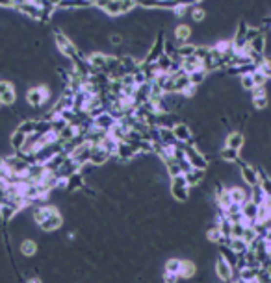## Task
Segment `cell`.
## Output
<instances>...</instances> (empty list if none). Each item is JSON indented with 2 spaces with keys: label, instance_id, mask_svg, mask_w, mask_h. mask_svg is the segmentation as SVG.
<instances>
[{
  "label": "cell",
  "instance_id": "obj_1",
  "mask_svg": "<svg viewBox=\"0 0 271 283\" xmlns=\"http://www.w3.org/2000/svg\"><path fill=\"white\" fill-rule=\"evenodd\" d=\"M34 219L41 226V229H45V231H56L63 224L62 213L54 206H39V208H36L34 209Z\"/></svg>",
  "mask_w": 271,
  "mask_h": 283
},
{
  "label": "cell",
  "instance_id": "obj_2",
  "mask_svg": "<svg viewBox=\"0 0 271 283\" xmlns=\"http://www.w3.org/2000/svg\"><path fill=\"white\" fill-rule=\"evenodd\" d=\"M95 8L103 9L104 13L112 15V17H119L125 15L138 6L136 0H95Z\"/></svg>",
  "mask_w": 271,
  "mask_h": 283
},
{
  "label": "cell",
  "instance_id": "obj_3",
  "mask_svg": "<svg viewBox=\"0 0 271 283\" xmlns=\"http://www.w3.org/2000/svg\"><path fill=\"white\" fill-rule=\"evenodd\" d=\"M54 39H56V45H58V48H60V52L65 56V57H69L73 63H75L76 59L82 56L80 52H78V48H76L75 43H73V41H71L62 30H58V28L54 30Z\"/></svg>",
  "mask_w": 271,
  "mask_h": 283
},
{
  "label": "cell",
  "instance_id": "obj_4",
  "mask_svg": "<svg viewBox=\"0 0 271 283\" xmlns=\"http://www.w3.org/2000/svg\"><path fill=\"white\" fill-rule=\"evenodd\" d=\"M238 167H240V174H242V180L245 182L247 187H256V185H260V170L258 169H254L251 163H247V161H243V159H238L236 161Z\"/></svg>",
  "mask_w": 271,
  "mask_h": 283
},
{
  "label": "cell",
  "instance_id": "obj_5",
  "mask_svg": "<svg viewBox=\"0 0 271 283\" xmlns=\"http://www.w3.org/2000/svg\"><path fill=\"white\" fill-rule=\"evenodd\" d=\"M171 194L178 202H186L189 198V185H188L184 176L171 178Z\"/></svg>",
  "mask_w": 271,
  "mask_h": 283
},
{
  "label": "cell",
  "instance_id": "obj_6",
  "mask_svg": "<svg viewBox=\"0 0 271 283\" xmlns=\"http://www.w3.org/2000/svg\"><path fill=\"white\" fill-rule=\"evenodd\" d=\"M186 161L189 163L191 169H197V170H206L208 169V159L191 145H186Z\"/></svg>",
  "mask_w": 271,
  "mask_h": 283
},
{
  "label": "cell",
  "instance_id": "obj_7",
  "mask_svg": "<svg viewBox=\"0 0 271 283\" xmlns=\"http://www.w3.org/2000/svg\"><path fill=\"white\" fill-rule=\"evenodd\" d=\"M26 100L32 108H38L41 104H45L48 100V89L45 85H38V87H32L28 93H26Z\"/></svg>",
  "mask_w": 271,
  "mask_h": 283
},
{
  "label": "cell",
  "instance_id": "obj_8",
  "mask_svg": "<svg viewBox=\"0 0 271 283\" xmlns=\"http://www.w3.org/2000/svg\"><path fill=\"white\" fill-rule=\"evenodd\" d=\"M166 36H164V32H160L158 37H156V41H154V45L150 46V50H149V56L143 59L145 63H156L158 61V57L164 52H166Z\"/></svg>",
  "mask_w": 271,
  "mask_h": 283
},
{
  "label": "cell",
  "instance_id": "obj_9",
  "mask_svg": "<svg viewBox=\"0 0 271 283\" xmlns=\"http://www.w3.org/2000/svg\"><path fill=\"white\" fill-rule=\"evenodd\" d=\"M215 274L223 283H230L234 278V266L230 263H227L223 257L219 256L215 261Z\"/></svg>",
  "mask_w": 271,
  "mask_h": 283
},
{
  "label": "cell",
  "instance_id": "obj_10",
  "mask_svg": "<svg viewBox=\"0 0 271 283\" xmlns=\"http://www.w3.org/2000/svg\"><path fill=\"white\" fill-rule=\"evenodd\" d=\"M258 204H254V202L249 198V200L242 204V219L245 224H256L258 222Z\"/></svg>",
  "mask_w": 271,
  "mask_h": 283
},
{
  "label": "cell",
  "instance_id": "obj_11",
  "mask_svg": "<svg viewBox=\"0 0 271 283\" xmlns=\"http://www.w3.org/2000/svg\"><path fill=\"white\" fill-rule=\"evenodd\" d=\"M171 82H173V93H180V94H184V91L191 85L189 74L186 71H178V73L171 74Z\"/></svg>",
  "mask_w": 271,
  "mask_h": 283
},
{
  "label": "cell",
  "instance_id": "obj_12",
  "mask_svg": "<svg viewBox=\"0 0 271 283\" xmlns=\"http://www.w3.org/2000/svg\"><path fill=\"white\" fill-rule=\"evenodd\" d=\"M143 9H175L177 4L173 0H136Z\"/></svg>",
  "mask_w": 271,
  "mask_h": 283
},
{
  "label": "cell",
  "instance_id": "obj_13",
  "mask_svg": "<svg viewBox=\"0 0 271 283\" xmlns=\"http://www.w3.org/2000/svg\"><path fill=\"white\" fill-rule=\"evenodd\" d=\"M117 120L113 119L112 115L108 113V111H104V113H101L99 117H95L93 120H91V124H93V128H97V130H103V132H110V130L113 128V124H115Z\"/></svg>",
  "mask_w": 271,
  "mask_h": 283
},
{
  "label": "cell",
  "instance_id": "obj_14",
  "mask_svg": "<svg viewBox=\"0 0 271 283\" xmlns=\"http://www.w3.org/2000/svg\"><path fill=\"white\" fill-rule=\"evenodd\" d=\"M106 59H108V56L103 54V52H93V54L87 56L89 67L93 69L95 73H101V74H106Z\"/></svg>",
  "mask_w": 271,
  "mask_h": 283
},
{
  "label": "cell",
  "instance_id": "obj_15",
  "mask_svg": "<svg viewBox=\"0 0 271 283\" xmlns=\"http://www.w3.org/2000/svg\"><path fill=\"white\" fill-rule=\"evenodd\" d=\"M171 132H173V135L177 139V143H182V145H189V143H191V130L188 128L186 124L177 122Z\"/></svg>",
  "mask_w": 271,
  "mask_h": 283
},
{
  "label": "cell",
  "instance_id": "obj_16",
  "mask_svg": "<svg viewBox=\"0 0 271 283\" xmlns=\"http://www.w3.org/2000/svg\"><path fill=\"white\" fill-rule=\"evenodd\" d=\"M91 0H62L56 9H65V11H75V9H85L91 8Z\"/></svg>",
  "mask_w": 271,
  "mask_h": 283
},
{
  "label": "cell",
  "instance_id": "obj_17",
  "mask_svg": "<svg viewBox=\"0 0 271 283\" xmlns=\"http://www.w3.org/2000/svg\"><path fill=\"white\" fill-rule=\"evenodd\" d=\"M15 9H19L21 13H24L26 17H32L34 20H39V19H41V8H39L36 2H32V0L22 2V4H19Z\"/></svg>",
  "mask_w": 271,
  "mask_h": 283
},
{
  "label": "cell",
  "instance_id": "obj_18",
  "mask_svg": "<svg viewBox=\"0 0 271 283\" xmlns=\"http://www.w3.org/2000/svg\"><path fill=\"white\" fill-rule=\"evenodd\" d=\"M138 154V150H136V146L130 145V143H119L117 145V150H115V155L119 157V159H123V161H130L134 155Z\"/></svg>",
  "mask_w": 271,
  "mask_h": 283
},
{
  "label": "cell",
  "instance_id": "obj_19",
  "mask_svg": "<svg viewBox=\"0 0 271 283\" xmlns=\"http://www.w3.org/2000/svg\"><path fill=\"white\" fill-rule=\"evenodd\" d=\"M260 274V268H251V266H243L240 268V282L243 283H252Z\"/></svg>",
  "mask_w": 271,
  "mask_h": 283
},
{
  "label": "cell",
  "instance_id": "obj_20",
  "mask_svg": "<svg viewBox=\"0 0 271 283\" xmlns=\"http://www.w3.org/2000/svg\"><path fill=\"white\" fill-rule=\"evenodd\" d=\"M227 145L225 146H229V148H232V150H242V146H243V135L240 133V132H232V133H229L227 135V141H225Z\"/></svg>",
  "mask_w": 271,
  "mask_h": 283
},
{
  "label": "cell",
  "instance_id": "obj_21",
  "mask_svg": "<svg viewBox=\"0 0 271 283\" xmlns=\"http://www.w3.org/2000/svg\"><path fill=\"white\" fill-rule=\"evenodd\" d=\"M184 178H186V182L189 187H193V185H199V183L203 182V178H205V170H197V169H189L186 174H184Z\"/></svg>",
  "mask_w": 271,
  "mask_h": 283
},
{
  "label": "cell",
  "instance_id": "obj_22",
  "mask_svg": "<svg viewBox=\"0 0 271 283\" xmlns=\"http://www.w3.org/2000/svg\"><path fill=\"white\" fill-rule=\"evenodd\" d=\"M227 246L230 248V250H232L236 256H243V254H245V252L249 250V245H247V243H245L243 239H230Z\"/></svg>",
  "mask_w": 271,
  "mask_h": 283
},
{
  "label": "cell",
  "instance_id": "obj_23",
  "mask_svg": "<svg viewBox=\"0 0 271 283\" xmlns=\"http://www.w3.org/2000/svg\"><path fill=\"white\" fill-rule=\"evenodd\" d=\"M189 37H191V28L188 26V24H178V26L175 28V39L178 41V45L188 43Z\"/></svg>",
  "mask_w": 271,
  "mask_h": 283
},
{
  "label": "cell",
  "instance_id": "obj_24",
  "mask_svg": "<svg viewBox=\"0 0 271 283\" xmlns=\"http://www.w3.org/2000/svg\"><path fill=\"white\" fill-rule=\"evenodd\" d=\"M249 48H251L254 54L258 56H264V50H266V36L264 34H260L258 37H254L252 41H249Z\"/></svg>",
  "mask_w": 271,
  "mask_h": 283
},
{
  "label": "cell",
  "instance_id": "obj_25",
  "mask_svg": "<svg viewBox=\"0 0 271 283\" xmlns=\"http://www.w3.org/2000/svg\"><path fill=\"white\" fill-rule=\"evenodd\" d=\"M229 192H230L232 204H238V206H242V204H245V202L249 200L247 192H245V189H242V187H232V189H229Z\"/></svg>",
  "mask_w": 271,
  "mask_h": 283
},
{
  "label": "cell",
  "instance_id": "obj_26",
  "mask_svg": "<svg viewBox=\"0 0 271 283\" xmlns=\"http://www.w3.org/2000/svg\"><path fill=\"white\" fill-rule=\"evenodd\" d=\"M195 50H197V46L193 45V43H182V45L177 46V56L180 59L191 57V56H195Z\"/></svg>",
  "mask_w": 271,
  "mask_h": 283
},
{
  "label": "cell",
  "instance_id": "obj_27",
  "mask_svg": "<svg viewBox=\"0 0 271 283\" xmlns=\"http://www.w3.org/2000/svg\"><path fill=\"white\" fill-rule=\"evenodd\" d=\"M156 67H158L160 73L169 74V73H171V67H173V57L164 52V54H162L158 57V61H156Z\"/></svg>",
  "mask_w": 271,
  "mask_h": 283
},
{
  "label": "cell",
  "instance_id": "obj_28",
  "mask_svg": "<svg viewBox=\"0 0 271 283\" xmlns=\"http://www.w3.org/2000/svg\"><path fill=\"white\" fill-rule=\"evenodd\" d=\"M197 69H203V65H201V61L197 59L195 56H191V57H184V59H182V71H186L188 74L197 71Z\"/></svg>",
  "mask_w": 271,
  "mask_h": 283
},
{
  "label": "cell",
  "instance_id": "obj_29",
  "mask_svg": "<svg viewBox=\"0 0 271 283\" xmlns=\"http://www.w3.org/2000/svg\"><path fill=\"white\" fill-rule=\"evenodd\" d=\"M197 272V266L195 263H191V261H182V265H180V278H184V280H189V278H193Z\"/></svg>",
  "mask_w": 271,
  "mask_h": 283
},
{
  "label": "cell",
  "instance_id": "obj_30",
  "mask_svg": "<svg viewBox=\"0 0 271 283\" xmlns=\"http://www.w3.org/2000/svg\"><path fill=\"white\" fill-rule=\"evenodd\" d=\"M26 139H28V135H24L22 132H13V135H11V146L17 150V152H21L22 150V146H24V143H26Z\"/></svg>",
  "mask_w": 271,
  "mask_h": 283
},
{
  "label": "cell",
  "instance_id": "obj_31",
  "mask_svg": "<svg viewBox=\"0 0 271 283\" xmlns=\"http://www.w3.org/2000/svg\"><path fill=\"white\" fill-rule=\"evenodd\" d=\"M36 124H38V120H34V119H26V120H22L19 124V132H22L24 135H32V133H36Z\"/></svg>",
  "mask_w": 271,
  "mask_h": 283
},
{
  "label": "cell",
  "instance_id": "obj_32",
  "mask_svg": "<svg viewBox=\"0 0 271 283\" xmlns=\"http://www.w3.org/2000/svg\"><path fill=\"white\" fill-rule=\"evenodd\" d=\"M84 187V180H82V174H75L71 178H67V187L69 191H75V189H82Z\"/></svg>",
  "mask_w": 271,
  "mask_h": 283
},
{
  "label": "cell",
  "instance_id": "obj_33",
  "mask_svg": "<svg viewBox=\"0 0 271 283\" xmlns=\"http://www.w3.org/2000/svg\"><path fill=\"white\" fill-rule=\"evenodd\" d=\"M206 71L205 69H197V71H193V73H189V83H191V85H201V83L205 82L206 80Z\"/></svg>",
  "mask_w": 271,
  "mask_h": 283
},
{
  "label": "cell",
  "instance_id": "obj_34",
  "mask_svg": "<svg viewBox=\"0 0 271 283\" xmlns=\"http://www.w3.org/2000/svg\"><path fill=\"white\" fill-rule=\"evenodd\" d=\"M15 100H17V93H15V89H13V87L0 94V102H2V106H13V104H15Z\"/></svg>",
  "mask_w": 271,
  "mask_h": 283
},
{
  "label": "cell",
  "instance_id": "obj_35",
  "mask_svg": "<svg viewBox=\"0 0 271 283\" xmlns=\"http://www.w3.org/2000/svg\"><path fill=\"white\" fill-rule=\"evenodd\" d=\"M221 157H223L225 161H229V163H236V161L240 159V152L229 148V146H225L223 150H221Z\"/></svg>",
  "mask_w": 271,
  "mask_h": 283
},
{
  "label": "cell",
  "instance_id": "obj_36",
  "mask_svg": "<svg viewBox=\"0 0 271 283\" xmlns=\"http://www.w3.org/2000/svg\"><path fill=\"white\" fill-rule=\"evenodd\" d=\"M21 252H22V254H24L26 257L34 256V254L38 252V245H36L34 241L26 239V241H22V245H21Z\"/></svg>",
  "mask_w": 271,
  "mask_h": 283
},
{
  "label": "cell",
  "instance_id": "obj_37",
  "mask_svg": "<svg viewBox=\"0 0 271 283\" xmlns=\"http://www.w3.org/2000/svg\"><path fill=\"white\" fill-rule=\"evenodd\" d=\"M245 228H247V224L245 222H234L232 224V231H230V239H242L243 233H245Z\"/></svg>",
  "mask_w": 271,
  "mask_h": 283
},
{
  "label": "cell",
  "instance_id": "obj_38",
  "mask_svg": "<svg viewBox=\"0 0 271 283\" xmlns=\"http://www.w3.org/2000/svg\"><path fill=\"white\" fill-rule=\"evenodd\" d=\"M180 265H182V261L169 259L167 263H166V274H180Z\"/></svg>",
  "mask_w": 271,
  "mask_h": 283
},
{
  "label": "cell",
  "instance_id": "obj_39",
  "mask_svg": "<svg viewBox=\"0 0 271 283\" xmlns=\"http://www.w3.org/2000/svg\"><path fill=\"white\" fill-rule=\"evenodd\" d=\"M252 80H254V87H266V83H268V76L262 73V71H254L252 73Z\"/></svg>",
  "mask_w": 271,
  "mask_h": 283
},
{
  "label": "cell",
  "instance_id": "obj_40",
  "mask_svg": "<svg viewBox=\"0 0 271 283\" xmlns=\"http://www.w3.org/2000/svg\"><path fill=\"white\" fill-rule=\"evenodd\" d=\"M258 71H262L268 78H271V56H264L262 63L258 65Z\"/></svg>",
  "mask_w": 271,
  "mask_h": 283
},
{
  "label": "cell",
  "instance_id": "obj_41",
  "mask_svg": "<svg viewBox=\"0 0 271 283\" xmlns=\"http://www.w3.org/2000/svg\"><path fill=\"white\" fill-rule=\"evenodd\" d=\"M240 82H242L243 89H247V91H252V89H254V80H252V74H243L242 78H240Z\"/></svg>",
  "mask_w": 271,
  "mask_h": 283
},
{
  "label": "cell",
  "instance_id": "obj_42",
  "mask_svg": "<svg viewBox=\"0 0 271 283\" xmlns=\"http://www.w3.org/2000/svg\"><path fill=\"white\" fill-rule=\"evenodd\" d=\"M205 17H206V11L203 8L195 6V8L191 9V19H193L195 22H201V20H205Z\"/></svg>",
  "mask_w": 271,
  "mask_h": 283
},
{
  "label": "cell",
  "instance_id": "obj_43",
  "mask_svg": "<svg viewBox=\"0 0 271 283\" xmlns=\"http://www.w3.org/2000/svg\"><path fill=\"white\" fill-rule=\"evenodd\" d=\"M268 104H270L268 96H258V98H252V106H254L256 110H266V108H268Z\"/></svg>",
  "mask_w": 271,
  "mask_h": 283
},
{
  "label": "cell",
  "instance_id": "obj_44",
  "mask_svg": "<svg viewBox=\"0 0 271 283\" xmlns=\"http://www.w3.org/2000/svg\"><path fill=\"white\" fill-rule=\"evenodd\" d=\"M260 34H262V30L258 26H249V28H247V43H249V41H252L254 37H258Z\"/></svg>",
  "mask_w": 271,
  "mask_h": 283
},
{
  "label": "cell",
  "instance_id": "obj_45",
  "mask_svg": "<svg viewBox=\"0 0 271 283\" xmlns=\"http://www.w3.org/2000/svg\"><path fill=\"white\" fill-rule=\"evenodd\" d=\"M258 96H268L266 87H254L252 89V98H258Z\"/></svg>",
  "mask_w": 271,
  "mask_h": 283
},
{
  "label": "cell",
  "instance_id": "obj_46",
  "mask_svg": "<svg viewBox=\"0 0 271 283\" xmlns=\"http://www.w3.org/2000/svg\"><path fill=\"white\" fill-rule=\"evenodd\" d=\"M0 8H17L15 0H0Z\"/></svg>",
  "mask_w": 271,
  "mask_h": 283
},
{
  "label": "cell",
  "instance_id": "obj_47",
  "mask_svg": "<svg viewBox=\"0 0 271 283\" xmlns=\"http://www.w3.org/2000/svg\"><path fill=\"white\" fill-rule=\"evenodd\" d=\"M178 278H180L178 274H166V276H164V282H166V283H177Z\"/></svg>",
  "mask_w": 271,
  "mask_h": 283
},
{
  "label": "cell",
  "instance_id": "obj_48",
  "mask_svg": "<svg viewBox=\"0 0 271 283\" xmlns=\"http://www.w3.org/2000/svg\"><path fill=\"white\" fill-rule=\"evenodd\" d=\"M173 2H175L177 6H182V8H188V6H191V4H193L191 0H173Z\"/></svg>",
  "mask_w": 271,
  "mask_h": 283
},
{
  "label": "cell",
  "instance_id": "obj_49",
  "mask_svg": "<svg viewBox=\"0 0 271 283\" xmlns=\"http://www.w3.org/2000/svg\"><path fill=\"white\" fill-rule=\"evenodd\" d=\"M11 87H13V85H11L10 82H0V94L4 91H8V89H11Z\"/></svg>",
  "mask_w": 271,
  "mask_h": 283
},
{
  "label": "cell",
  "instance_id": "obj_50",
  "mask_svg": "<svg viewBox=\"0 0 271 283\" xmlns=\"http://www.w3.org/2000/svg\"><path fill=\"white\" fill-rule=\"evenodd\" d=\"M173 11H175V15H177V17H182V15L186 13V8H182V6H177V8L173 9Z\"/></svg>",
  "mask_w": 271,
  "mask_h": 283
},
{
  "label": "cell",
  "instance_id": "obj_51",
  "mask_svg": "<svg viewBox=\"0 0 271 283\" xmlns=\"http://www.w3.org/2000/svg\"><path fill=\"white\" fill-rule=\"evenodd\" d=\"M119 43H121V36H117V34L112 36V45H119Z\"/></svg>",
  "mask_w": 271,
  "mask_h": 283
},
{
  "label": "cell",
  "instance_id": "obj_52",
  "mask_svg": "<svg viewBox=\"0 0 271 283\" xmlns=\"http://www.w3.org/2000/svg\"><path fill=\"white\" fill-rule=\"evenodd\" d=\"M28 283H41V282H39V280H36V278H32V280H30Z\"/></svg>",
  "mask_w": 271,
  "mask_h": 283
},
{
  "label": "cell",
  "instance_id": "obj_53",
  "mask_svg": "<svg viewBox=\"0 0 271 283\" xmlns=\"http://www.w3.org/2000/svg\"><path fill=\"white\" fill-rule=\"evenodd\" d=\"M191 2H193V4H199V2H203V0H191Z\"/></svg>",
  "mask_w": 271,
  "mask_h": 283
},
{
  "label": "cell",
  "instance_id": "obj_54",
  "mask_svg": "<svg viewBox=\"0 0 271 283\" xmlns=\"http://www.w3.org/2000/svg\"><path fill=\"white\" fill-rule=\"evenodd\" d=\"M0 110H2V102H0Z\"/></svg>",
  "mask_w": 271,
  "mask_h": 283
}]
</instances>
